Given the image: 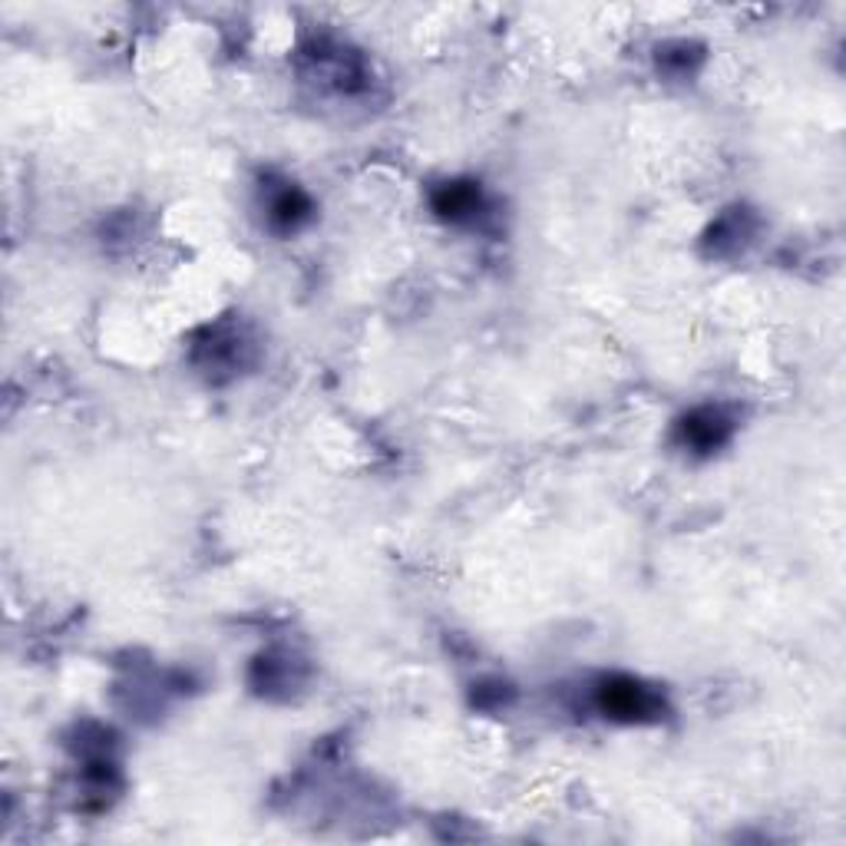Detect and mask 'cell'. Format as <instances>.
Listing matches in <instances>:
<instances>
[{
    "mask_svg": "<svg viewBox=\"0 0 846 846\" xmlns=\"http://www.w3.org/2000/svg\"><path fill=\"white\" fill-rule=\"evenodd\" d=\"M433 205H436V212L443 219H466V215H473L479 209V189L469 186V182H453V186L446 182L436 192Z\"/></svg>",
    "mask_w": 846,
    "mask_h": 846,
    "instance_id": "3",
    "label": "cell"
},
{
    "mask_svg": "<svg viewBox=\"0 0 846 846\" xmlns=\"http://www.w3.org/2000/svg\"><path fill=\"white\" fill-rule=\"evenodd\" d=\"M599 708L615 721H648L662 715V698L632 678H605L599 685Z\"/></svg>",
    "mask_w": 846,
    "mask_h": 846,
    "instance_id": "1",
    "label": "cell"
},
{
    "mask_svg": "<svg viewBox=\"0 0 846 846\" xmlns=\"http://www.w3.org/2000/svg\"><path fill=\"white\" fill-rule=\"evenodd\" d=\"M308 212H311V205H308V199H305L298 189H285V192L275 195V202H272V219H275V225H282V229H295L298 222L308 219Z\"/></svg>",
    "mask_w": 846,
    "mask_h": 846,
    "instance_id": "4",
    "label": "cell"
},
{
    "mask_svg": "<svg viewBox=\"0 0 846 846\" xmlns=\"http://www.w3.org/2000/svg\"><path fill=\"white\" fill-rule=\"evenodd\" d=\"M728 436H731V421H728L725 414L711 411V408L695 411V414H688V417L681 421V440H685V446H691L695 453H711V450H718Z\"/></svg>",
    "mask_w": 846,
    "mask_h": 846,
    "instance_id": "2",
    "label": "cell"
}]
</instances>
